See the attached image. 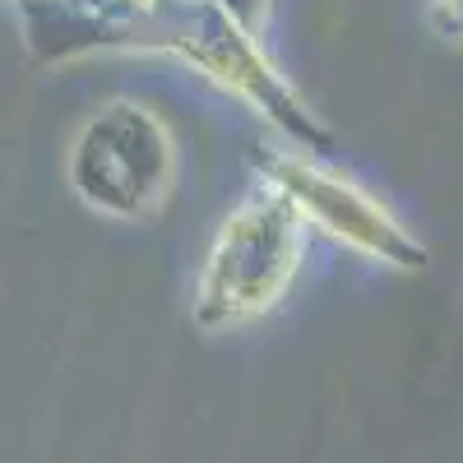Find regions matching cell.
<instances>
[{
  "label": "cell",
  "instance_id": "cell-3",
  "mask_svg": "<svg viewBox=\"0 0 463 463\" xmlns=\"http://www.w3.org/2000/svg\"><path fill=\"white\" fill-rule=\"evenodd\" d=\"M70 190L89 213L111 222L158 218L176 190V139L148 102L111 98L102 102L65 158Z\"/></svg>",
  "mask_w": 463,
  "mask_h": 463
},
{
  "label": "cell",
  "instance_id": "cell-1",
  "mask_svg": "<svg viewBox=\"0 0 463 463\" xmlns=\"http://www.w3.org/2000/svg\"><path fill=\"white\" fill-rule=\"evenodd\" d=\"M14 10L28 52L43 65L102 52H167L209 84L237 93L283 135V144L306 153L334 144L264 56L260 33H250L222 0H14Z\"/></svg>",
  "mask_w": 463,
  "mask_h": 463
},
{
  "label": "cell",
  "instance_id": "cell-2",
  "mask_svg": "<svg viewBox=\"0 0 463 463\" xmlns=\"http://www.w3.org/2000/svg\"><path fill=\"white\" fill-rule=\"evenodd\" d=\"M306 260V218L274 185H255L232 209L200 264L190 320L204 334H227L279 311Z\"/></svg>",
  "mask_w": 463,
  "mask_h": 463
},
{
  "label": "cell",
  "instance_id": "cell-5",
  "mask_svg": "<svg viewBox=\"0 0 463 463\" xmlns=\"http://www.w3.org/2000/svg\"><path fill=\"white\" fill-rule=\"evenodd\" d=\"M431 10H436V24L463 43V0H431Z\"/></svg>",
  "mask_w": 463,
  "mask_h": 463
},
{
  "label": "cell",
  "instance_id": "cell-4",
  "mask_svg": "<svg viewBox=\"0 0 463 463\" xmlns=\"http://www.w3.org/2000/svg\"><path fill=\"white\" fill-rule=\"evenodd\" d=\"M250 172L260 176V185H274L279 195H288L306 218V227L325 232L329 241L347 246L353 255L403 269V274L427 269V246L375 195H366L357 181L325 167L320 153H306L297 144H279V148L260 144L250 148Z\"/></svg>",
  "mask_w": 463,
  "mask_h": 463
}]
</instances>
